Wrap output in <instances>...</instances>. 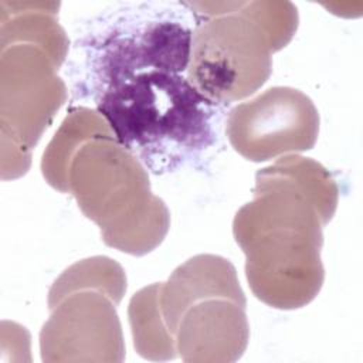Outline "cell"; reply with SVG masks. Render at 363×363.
<instances>
[{
  "label": "cell",
  "instance_id": "cell-2",
  "mask_svg": "<svg viewBox=\"0 0 363 363\" xmlns=\"http://www.w3.org/2000/svg\"><path fill=\"white\" fill-rule=\"evenodd\" d=\"M67 193L94 221L102 241L142 257L157 248L170 228V211L150 190L142 162L113 132L88 139L67 170Z\"/></svg>",
  "mask_w": 363,
  "mask_h": 363
},
{
  "label": "cell",
  "instance_id": "cell-11",
  "mask_svg": "<svg viewBox=\"0 0 363 363\" xmlns=\"http://www.w3.org/2000/svg\"><path fill=\"white\" fill-rule=\"evenodd\" d=\"M113 132L108 121L86 106H74L50 140L41 159V173L55 190L67 193V170L75 152L88 139Z\"/></svg>",
  "mask_w": 363,
  "mask_h": 363
},
{
  "label": "cell",
  "instance_id": "cell-7",
  "mask_svg": "<svg viewBox=\"0 0 363 363\" xmlns=\"http://www.w3.org/2000/svg\"><path fill=\"white\" fill-rule=\"evenodd\" d=\"M1 179L24 176L33 149L67 99L57 75L61 62L44 47L27 41L0 43Z\"/></svg>",
  "mask_w": 363,
  "mask_h": 363
},
{
  "label": "cell",
  "instance_id": "cell-1",
  "mask_svg": "<svg viewBox=\"0 0 363 363\" xmlns=\"http://www.w3.org/2000/svg\"><path fill=\"white\" fill-rule=\"evenodd\" d=\"M337 203L335 179L311 157L284 155L257 172L254 197L233 220L257 299L289 311L316 298L325 281L322 228Z\"/></svg>",
  "mask_w": 363,
  "mask_h": 363
},
{
  "label": "cell",
  "instance_id": "cell-6",
  "mask_svg": "<svg viewBox=\"0 0 363 363\" xmlns=\"http://www.w3.org/2000/svg\"><path fill=\"white\" fill-rule=\"evenodd\" d=\"M194 10L187 81L213 104H230L258 91L277 52L264 26L262 1L186 3Z\"/></svg>",
  "mask_w": 363,
  "mask_h": 363
},
{
  "label": "cell",
  "instance_id": "cell-12",
  "mask_svg": "<svg viewBox=\"0 0 363 363\" xmlns=\"http://www.w3.org/2000/svg\"><path fill=\"white\" fill-rule=\"evenodd\" d=\"M159 291L160 282L143 286L133 294L128 306L133 347L140 357L153 362L179 357L174 339L160 311Z\"/></svg>",
  "mask_w": 363,
  "mask_h": 363
},
{
  "label": "cell",
  "instance_id": "cell-3",
  "mask_svg": "<svg viewBox=\"0 0 363 363\" xmlns=\"http://www.w3.org/2000/svg\"><path fill=\"white\" fill-rule=\"evenodd\" d=\"M214 106L182 74L147 69L104 86L96 111L138 159L164 163L213 142Z\"/></svg>",
  "mask_w": 363,
  "mask_h": 363
},
{
  "label": "cell",
  "instance_id": "cell-9",
  "mask_svg": "<svg viewBox=\"0 0 363 363\" xmlns=\"http://www.w3.org/2000/svg\"><path fill=\"white\" fill-rule=\"evenodd\" d=\"M191 30L176 21H150L133 34L108 40L99 71L104 86L147 69L187 71Z\"/></svg>",
  "mask_w": 363,
  "mask_h": 363
},
{
  "label": "cell",
  "instance_id": "cell-10",
  "mask_svg": "<svg viewBox=\"0 0 363 363\" xmlns=\"http://www.w3.org/2000/svg\"><path fill=\"white\" fill-rule=\"evenodd\" d=\"M58 9L55 1H0V43L38 44L62 64L69 41L58 23Z\"/></svg>",
  "mask_w": 363,
  "mask_h": 363
},
{
  "label": "cell",
  "instance_id": "cell-5",
  "mask_svg": "<svg viewBox=\"0 0 363 363\" xmlns=\"http://www.w3.org/2000/svg\"><path fill=\"white\" fill-rule=\"evenodd\" d=\"M126 292L121 264L105 255L77 261L48 291L50 318L40 332L41 360L106 362L125 359L116 306Z\"/></svg>",
  "mask_w": 363,
  "mask_h": 363
},
{
  "label": "cell",
  "instance_id": "cell-8",
  "mask_svg": "<svg viewBox=\"0 0 363 363\" xmlns=\"http://www.w3.org/2000/svg\"><path fill=\"white\" fill-rule=\"evenodd\" d=\"M225 133L233 149L251 162L311 150L319 135V113L309 96L291 86H272L235 105Z\"/></svg>",
  "mask_w": 363,
  "mask_h": 363
},
{
  "label": "cell",
  "instance_id": "cell-4",
  "mask_svg": "<svg viewBox=\"0 0 363 363\" xmlns=\"http://www.w3.org/2000/svg\"><path fill=\"white\" fill-rule=\"evenodd\" d=\"M159 305L186 363H231L250 340L247 299L230 259L199 254L160 282Z\"/></svg>",
  "mask_w": 363,
  "mask_h": 363
}]
</instances>
